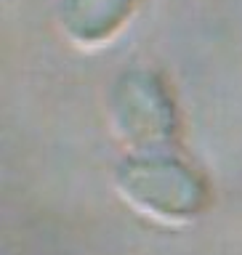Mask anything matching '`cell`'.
<instances>
[{"label": "cell", "mask_w": 242, "mask_h": 255, "mask_svg": "<svg viewBox=\"0 0 242 255\" xmlns=\"http://www.w3.org/2000/svg\"><path fill=\"white\" fill-rule=\"evenodd\" d=\"M115 191L136 215L163 226H189L213 202L203 170L179 151L128 154L115 170Z\"/></svg>", "instance_id": "obj_1"}, {"label": "cell", "mask_w": 242, "mask_h": 255, "mask_svg": "<svg viewBox=\"0 0 242 255\" xmlns=\"http://www.w3.org/2000/svg\"><path fill=\"white\" fill-rule=\"evenodd\" d=\"M109 115L128 154L179 151L181 115L165 77L152 67H131L115 80Z\"/></svg>", "instance_id": "obj_2"}, {"label": "cell", "mask_w": 242, "mask_h": 255, "mask_svg": "<svg viewBox=\"0 0 242 255\" xmlns=\"http://www.w3.org/2000/svg\"><path fill=\"white\" fill-rule=\"evenodd\" d=\"M141 0H61V27L80 45H101L131 21Z\"/></svg>", "instance_id": "obj_3"}]
</instances>
